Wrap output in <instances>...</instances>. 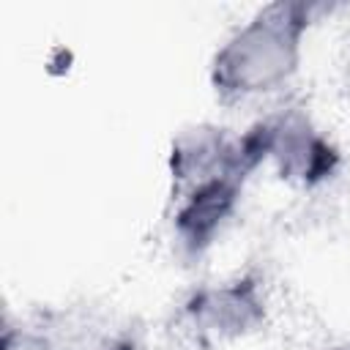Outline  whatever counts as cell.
Segmentation results:
<instances>
[{"label":"cell","mask_w":350,"mask_h":350,"mask_svg":"<svg viewBox=\"0 0 350 350\" xmlns=\"http://www.w3.org/2000/svg\"><path fill=\"white\" fill-rule=\"evenodd\" d=\"M115 350H134V345H129V342H123V345H118Z\"/></svg>","instance_id":"4"},{"label":"cell","mask_w":350,"mask_h":350,"mask_svg":"<svg viewBox=\"0 0 350 350\" xmlns=\"http://www.w3.org/2000/svg\"><path fill=\"white\" fill-rule=\"evenodd\" d=\"M189 309L194 312L197 320H202L216 331H246L262 314L260 301L254 298V287L246 282L221 290H205L194 298Z\"/></svg>","instance_id":"3"},{"label":"cell","mask_w":350,"mask_h":350,"mask_svg":"<svg viewBox=\"0 0 350 350\" xmlns=\"http://www.w3.org/2000/svg\"><path fill=\"white\" fill-rule=\"evenodd\" d=\"M309 25V5L273 3L230 38L213 60V85L246 96L284 82L298 63V41Z\"/></svg>","instance_id":"1"},{"label":"cell","mask_w":350,"mask_h":350,"mask_svg":"<svg viewBox=\"0 0 350 350\" xmlns=\"http://www.w3.org/2000/svg\"><path fill=\"white\" fill-rule=\"evenodd\" d=\"M268 131H271L268 156H273L279 161L282 175L312 183V180H323L334 172L336 150L317 131L309 129L306 118L279 115V118L268 120Z\"/></svg>","instance_id":"2"}]
</instances>
